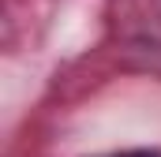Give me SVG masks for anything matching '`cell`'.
Segmentation results:
<instances>
[{"mask_svg":"<svg viewBox=\"0 0 161 157\" xmlns=\"http://www.w3.org/2000/svg\"><path fill=\"white\" fill-rule=\"evenodd\" d=\"M105 157H161L158 150H124V154H105Z\"/></svg>","mask_w":161,"mask_h":157,"instance_id":"obj_1","label":"cell"}]
</instances>
